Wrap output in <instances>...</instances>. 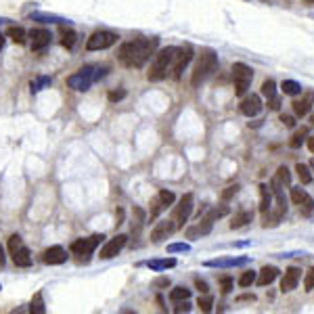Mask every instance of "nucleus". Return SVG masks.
<instances>
[{
    "label": "nucleus",
    "mask_w": 314,
    "mask_h": 314,
    "mask_svg": "<svg viewBox=\"0 0 314 314\" xmlns=\"http://www.w3.org/2000/svg\"><path fill=\"white\" fill-rule=\"evenodd\" d=\"M157 38H136L132 42L121 44L119 48V61L130 69H141L155 52Z\"/></svg>",
    "instance_id": "obj_1"
},
{
    "label": "nucleus",
    "mask_w": 314,
    "mask_h": 314,
    "mask_svg": "<svg viewBox=\"0 0 314 314\" xmlns=\"http://www.w3.org/2000/svg\"><path fill=\"white\" fill-rule=\"evenodd\" d=\"M216 69H218V55H216L214 50L205 48L201 52V57H199L195 69H193V78H191V84L197 88V86H201L209 76L216 72Z\"/></svg>",
    "instance_id": "obj_2"
},
{
    "label": "nucleus",
    "mask_w": 314,
    "mask_h": 314,
    "mask_svg": "<svg viewBox=\"0 0 314 314\" xmlns=\"http://www.w3.org/2000/svg\"><path fill=\"white\" fill-rule=\"evenodd\" d=\"M105 72H107V67L99 69V67H92V65H86V67L80 69L78 74L67 78V86L69 88H74V90H88L99 78L105 76Z\"/></svg>",
    "instance_id": "obj_3"
},
{
    "label": "nucleus",
    "mask_w": 314,
    "mask_h": 314,
    "mask_svg": "<svg viewBox=\"0 0 314 314\" xmlns=\"http://www.w3.org/2000/svg\"><path fill=\"white\" fill-rule=\"evenodd\" d=\"M174 52H176V48H174V46H166L162 50H157V55L153 57V63H151V69L147 74V78L151 82H162L168 76L172 59H174Z\"/></svg>",
    "instance_id": "obj_4"
},
{
    "label": "nucleus",
    "mask_w": 314,
    "mask_h": 314,
    "mask_svg": "<svg viewBox=\"0 0 314 314\" xmlns=\"http://www.w3.org/2000/svg\"><path fill=\"white\" fill-rule=\"evenodd\" d=\"M233 80H235V95L243 97V95L249 90L252 80H254L252 67L245 65V63H235L233 65Z\"/></svg>",
    "instance_id": "obj_5"
},
{
    "label": "nucleus",
    "mask_w": 314,
    "mask_h": 314,
    "mask_svg": "<svg viewBox=\"0 0 314 314\" xmlns=\"http://www.w3.org/2000/svg\"><path fill=\"white\" fill-rule=\"evenodd\" d=\"M193 203H195V197L191 195V193H186V195H182V197H180L178 205L174 207L172 222H174V226H176V231L184 229V224L189 222V218H191V212H193Z\"/></svg>",
    "instance_id": "obj_6"
},
{
    "label": "nucleus",
    "mask_w": 314,
    "mask_h": 314,
    "mask_svg": "<svg viewBox=\"0 0 314 314\" xmlns=\"http://www.w3.org/2000/svg\"><path fill=\"white\" fill-rule=\"evenodd\" d=\"M193 59V48L191 46H182V48H176L174 52V59H172V78L174 80H180L182 78V72L186 69V65Z\"/></svg>",
    "instance_id": "obj_7"
},
{
    "label": "nucleus",
    "mask_w": 314,
    "mask_h": 314,
    "mask_svg": "<svg viewBox=\"0 0 314 314\" xmlns=\"http://www.w3.org/2000/svg\"><path fill=\"white\" fill-rule=\"evenodd\" d=\"M174 199H176V197H174V193H172V191H166V189H162L160 193H157V195L151 199V214H149L151 222H153L157 216H160L162 212H166V209H168V207L174 203Z\"/></svg>",
    "instance_id": "obj_8"
},
{
    "label": "nucleus",
    "mask_w": 314,
    "mask_h": 314,
    "mask_svg": "<svg viewBox=\"0 0 314 314\" xmlns=\"http://www.w3.org/2000/svg\"><path fill=\"white\" fill-rule=\"evenodd\" d=\"M117 42V34L113 32H95L92 36L88 38V42H86V48L88 50H105V48H109Z\"/></svg>",
    "instance_id": "obj_9"
},
{
    "label": "nucleus",
    "mask_w": 314,
    "mask_h": 314,
    "mask_svg": "<svg viewBox=\"0 0 314 314\" xmlns=\"http://www.w3.org/2000/svg\"><path fill=\"white\" fill-rule=\"evenodd\" d=\"M103 235H92V237H88V239H78V241H74L72 243V254H76V256H90L101 243H103Z\"/></svg>",
    "instance_id": "obj_10"
},
{
    "label": "nucleus",
    "mask_w": 314,
    "mask_h": 314,
    "mask_svg": "<svg viewBox=\"0 0 314 314\" xmlns=\"http://www.w3.org/2000/svg\"><path fill=\"white\" fill-rule=\"evenodd\" d=\"M126 243H128V237H126V235H117V237L109 239V241L101 247L99 258H101V260H111V258H115L121 249L126 247Z\"/></svg>",
    "instance_id": "obj_11"
},
{
    "label": "nucleus",
    "mask_w": 314,
    "mask_h": 314,
    "mask_svg": "<svg viewBox=\"0 0 314 314\" xmlns=\"http://www.w3.org/2000/svg\"><path fill=\"white\" fill-rule=\"evenodd\" d=\"M291 201L300 207V212H302L304 216L312 214V209H314V199L306 193L302 186H291Z\"/></svg>",
    "instance_id": "obj_12"
},
{
    "label": "nucleus",
    "mask_w": 314,
    "mask_h": 314,
    "mask_svg": "<svg viewBox=\"0 0 314 314\" xmlns=\"http://www.w3.org/2000/svg\"><path fill=\"white\" fill-rule=\"evenodd\" d=\"M174 231H176V226H174L172 218H170V220L157 222V224H155V229L151 231V243H162V241H166Z\"/></svg>",
    "instance_id": "obj_13"
},
{
    "label": "nucleus",
    "mask_w": 314,
    "mask_h": 314,
    "mask_svg": "<svg viewBox=\"0 0 314 314\" xmlns=\"http://www.w3.org/2000/svg\"><path fill=\"white\" fill-rule=\"evenodd\" d=\"M291 105H293V113L298 117L308 115L310 109H312V105H314V90H306L302 99H295Z\"/></svg>",
    "instance_id": "obj_14"
},
{
    "label": "nucleus",
    "mask_w": 314,
    "mask_h": 314,
    "mask_svg": "<svg viewBox=\"0 0 314 314\" xmlns=\"http://www.w3.org/2000/svg\"><path fill=\"white\" fill-rule=\"evenodd\" d=\"M65 260H67V252L61 245H52V247L44 249V254H42V262L44 264H50V266H59Z\"/></svg>",
    "instance_id": "obj_15"
},
{
    "label": "nucleus",
    "mask_w": 314,
    "mask_h": 314,
    "mask_svg": "<svg viewBox=\"0 0 314 314\" xmlns=\"http://www.w3.org/2000/svg\"><path fill=\"white\" fill-rule=\"evenodd\" d=\"M300 278H302V270H300V268H295V266L287 268L285 274H283V278H281V291H283V293L293 291L295 287H298Z\"/></svg>",
    "instance_id": "obj_16"
},
{
    "label": "nucleus",
    "mask_w": 314,
    "mask_h": 314,
    "mask_svg": "<svg viewBox=\"0 0 314 314\" xmlns=\"http://www.w3.org/2000/svg\"><path fill=\"white\" fill-rule=\"evenodd\" d=\"M29 38H32V50L34 52H40L50 44V32L48 29H32L29 32Z\"/></svg>",
    "instance_id": "obj_17"
},
{
    "label": "nucleus",
    "mask_w": 314,
    "mask_h": 314,
    "mask_svg": "<svg viewBox=\"0 0 314 314\" xmlns=\"http://www.w3.org/2000/svg\"><path fill=\"white\" fill-rule=\"evenodd\" d=\"M241 113L243 115H247V117H254V115H258L260 111H262V101H260V97L258 95H247L245 99L241 101Z\"/></svg>",
    "instance_id": "obj_18"
},
{
    "label": "nucleus",
    "mask_w": 314,
    "mask_h": 314,
    "mask_svg": "<svg viewBox=\"0 0 314 314\" xmlns=\"http://www.w3.org/2000/svg\"><path fill=\"white\" fill-rule=\"evenodd\" d=\"M249 264V258H218L205 262V266L209 268H233V266H245Z\"/></svg>",
    "instance_id": "obj_19"
},
{
    "label": "nucleus",
    "mask_w": 314,
    "mask_h": 314,
    "mask_svg": "<svg viewBox=\"0 0 314 314\" xmlns=\"http://www.w3.org/2000/svg\"><path fill=\"white\" fill-rule=\"evenodd\" d=\"M212 226H214L212 220L203 218L201 222H197L195 226H191V229L186 231V239H199V237H205V235L212 233Z\"/></svg>",
    "instance_id": "obj_20"
},
{
    "label": "nucleus",
    "mask_w": 314,
    "mask_h": 314,
    "mask_svg": "<svg viewBox=\"0 0 314 314\" xmlns=\"http://www.w3.org/2000/svg\"><path fill=\"white\" fill-rule=\"evenodd\" d=\"M278 276V268L276 266H264L260 272H258V276H256V283L260 285V287H266V285H270L274 278Z\"/></svg>",
    "instance_id": "obj_21"
},
{
    "label": "nucleus",
    "mask_w": 314,
    "mask_h": 314,
    "mask_svg": "<svg viewBox=\"0 0 314 314\" xmlns=\"http://www.w3.org/2000/svg\"><path fill=\"white\" fill-rule=\"evenodd\" d=\"M13 262H15V266H21V268L32 266V256H29V249H27L25 245H21L19 249H15V252H13Z\"/></svg>",
    "instance_id": "obj_22"
},
{
    "label": "nucleus",
    "mask_w": 314,
    "mask_h": 314,
    "mask_svg": "<svg viewBox=\"0 0 314 314\" xmlns=\"http://www.w3.org/2000/svg\"><path fill=\"white\" fill-rule=\"evenodd\" d=\"M254 220V212H247V209H243V212H237L233 218H231V229H243L245 224H249Z\"/></svg>",
    "instance_id": "obj_23"
},
{
    "label": "nucleus",
    "mask_w": 314,
    "mask_h": 314,
    "mask_svg": "<svg viewBox=\"0 0 314 314\" xmlns=\"http://www.w3.org/2000/svg\"><path fill=\"white\" fill-rule=\"evenodd\" d=\"M260 212L262 214H266L270 205H272V193H270V189L266 184H260Z\"/></svg>",
    "instance_id": "obj_24"
},
{
    "label": "nucleus",
    "mask_w": 314,
    "mask_h": 314,
    "mask_svg": "<svg viewBox=\"0 0 314 314\" xmlns=\"http://www.w3.org/2000/svg\"><path fill=\"white\" fill-rule=\"evenodd\" d=\"M147 266L155 272H160V270H168V268H174L176 266V260L174 258H166V260H151L147 262Z\"/></svg>",
    "instance_id": "obj_25"
},
{
    "label": "nucleus",
    "mask_w": 314,
    "mask_h": 314,
    "mask_svg": "<svg viewBox=\"0 0 314 314\" xmlns=\"http://www.w3.org/2000/svg\"><path fill=\"white\" fill-rule=\"evenodd\" d=\"M76 32L72 29V27H65V25H61V44L65 46V48H74V44H76Z\"/></svg>",
    "instance_id": "obj_26"
},
{
    "label": "nucleus",
    "mask_w": 314,
    "mask_h": 314,
    "mask_svg": "<svg viewBox=\"0 0 314 314\" xmlns=\"http://www.w3.org/2000/svg\"><path fill=\"white\" fill-rule=\"evenodd\" d=\"M270 182H274V184H278V186H287L289 182H291V174H289V170L285 168V166H281L276 170V174H274V178L270 180Z\"/></svg>",
    "instance_id": "obj_27"
},
{
    "label": "nucleus",
    "mask_w": 314,
    "mask_h": 314,
    "mask_svg": "<svg viewBox=\"0 0 314 314\" xmlns=\"http://www.w3.org/2000/svg\"><path fill=\"white\" fill-rule=\"evenodd\" d=\"M7 36H9L13 42H17V44H23V42H25V29L19 27V25H9V27H7Z\"/></svg>",
    "instance_id": "obj_28"
},
{
    "label": "nucleus",
    "mask_w": 314,
    "mask_h": 314,
    "mask_svg": "<svg viewBox=\"0 0 314 314\" xmlns=\"http://www.w3.org/2000/svg\"><path fill=\"white\" fill-rule=\"evenodd\" d=\"M281 90L283 95H289V97H298L302 92V84L300 82H295V80H285L281 84Z\"/></svg>",
    "instance_id": "obj_29"
},
{
    "label": "nucleus",
    "mask_w": 314,
    "mask_h": 314,
    "mask_svg": "<svg viewBox=\"0 0 314 314\" xmlns=\"http://www.w3.org/2000/svg\"><path fill=\"white\" fill-rule=\"evenodd\" d=\"M29 312L32 314H44L46 308H44V300H42V293H36L34 295V300L29 304Z\"/></svg>",
    "instance_id": "obj_30"
},
{
    "label": "nucleus",
    "mask_w": 314,
    "mask_h": 314,
    "mask_svg": "<svg viewBox=\"0 0 314 314\" xmlns=\"http://www.w3.org/2000/svg\"><path fill=\"white\" fill-rule=\"evenodd\" d=\"M191 298V289L186 287H176L170 291V300L172 302H182V300H189Z\"/></svg>",
    "instance_id": "obj_31"
},
{
    "label": "nucleus",
    "mask_w": 314,
    "mask_h": 314,
    "mask_svg": "<svg viewBox=\"0 0 314 314\" xmlns=\"http://www.w3.org/2000/svg\"><path fill=\"white\" fill-rule=\"evenodd\" d=\"M295 172H298V176H300L302 184H310V182H312V170H310L308 166L298 164V166H295Z\"/></svg>",
    "instance_id": "obj_32"
},
{
    "label": "nucleus",
    "mask_w": 314,
    "mask_h": 314,
    "mask_svg": "<svg viewBox=\"0 0 314 314\" xmlns=\"http://www.w3.org/2000/svg\"><path fill=\"white\" fill-rule=\"evenodd\" d=\"M134 214H136V220L132 224V235H138L141 229H143V224H145V212L141 207H134Z\"/></svg>",
    "instance_id": "obj_33"
},
{
    "label": "nucleus",
    "mask_w": 314,
    "mask_h": 314,
    "mask_svg": "<svg viewBox=\"0 0 314 314\" xmlns=\"http://www.w3.org/2000/svg\"><path fill=\"white\" fill-rule=\"evenodd\" d=\"M306 134H308V130L306 128H302V130H298L293 136H291V141H289V147L291 149H300L302 147V143L306 141Z\"/></svg>",
    "instance_id": "obj_34"
},
{
    "label": "nucleus",
    "mask_w": 314,
    "mask_h": 314,
    "mask_svg": "<svg viewBox=\"0 0 314 314\" xmlns=\"http://www.w3.org/2000/svg\"><path fill=\"white\" fill-rule=\"evenodd\" d=\"M256 272L254 270H245L241 276H239V287H249V285H254L256 283Z\"/></svg>",
    "instance_id": "obj_35"
},
{
    "label": "nucleus",
    "mask_w": 314,
    "mask_h": 314,
    "mask_svg": "<svg viewBox=\"0 0 314 314\" xmlns=\"http://www.w3.org/2000/svg\"><path fill=\"white\" fill-rule=\"evenodd\" d=\"M197 306H199V310H203V312H212V306H214V298L212 295H207V293H203V298L199 295V300H197Z\"/></svg>",
    "instance_id": "obj_36"
},
{
    "label": "nucleus",
    "mask_w": 314,
    "mask_h": 314,
    "mask_svg": "<svg viewBox=\"0 0 314 314\" xmlns=\"http://www.w3.org/2000/svg\"><path fill=\"white\" fill-rule=\"evenodd\" d=\"M262 95H264L266 99H272L276 95V84H274V80H266L264 84H262Z\"/></svg>",
    "instance_id": "obj_37"
},
{
    "label": "nucleus",
    "mask_w": 314,
    "mask_h": 314,
    "mask_svg": "<svg viewBox=\"0 0 314 314\" xmlns=\"http://www.w3.org/2000/svg\"><path fill=\"white\" fill-rule=\"evenodd\" d=\"M226 214H229V207H224V205H222V207H214V209H209V214H207L205 218L214 222V220H218V218H222V216H226Z\"/></svg>",
    "instance_id": "obj_38"
},
{
    "label": "nucleus",
    "mask_w": 314,
    "mask_h": 314,
    "mask_svg": "<svg viewBox=\"0 0 314 314\" xmlns=\"http://www.w3.org/2000/svg\"><path fill=\"white\" fill-rule=\"evenodd\" d=\"M50 84V78H36V80H32V92H38L42 90L44 86Z\"/></svg>",
    "instance_id": "obj_39"
},
{
    "label": "nucleus",
    "mask_w": 314,
    "mask_h": 314,
    "mask_svg": "<svg viewBox=\"0 0 314 314\" xmlns=\"http://www.w3.org/2000/svg\"><path fill=\"white\" fill-rule=\"evenodd\" d=\"M191 245L189 243H172V245H168V254H176V252H189Z\"/></svg>",
    "instance_id": "obj_40"
},
{
    "label": "nucleus",
    "mask_w": 314,
    "mask_h": 314,
    "mask_svg": "<svg viewBox=\"0 0 314 314\" xmlns=\"http://www.w3.org/2000/svg\"><path fill=\"white\" fill-rule=\"evenodd\" d=\"M304 287H306V291H312L314 289V266L306 272V276H304Z\"/></svg>",
    "instance_id": "obj_41"
},
{
    "label": "nucleus",
    "mask_w": 314,
    "mask_h": 314,
    "mask_svg": "<svg viewBox=\"0 0 314 314\" xmlns=\"http://www.w3.org/2000/svg\"><path fill=\"white\" fill-rule=\"evenodd\" d=\"M237 193H239V184H231V186H226V191H222V199L229 201V199L235 197Z\"/></svg>",
    "instance_id": "obj_42"
},
{
    "label": "nucleus",
    "mask_w": 314,
    "mask_h": 314,
    "mask_svg": "<svg viewBox=\"0 0 314 314\" xmlns=\"http://www.w3.org/2000/svg\"><path fill=\"white\" fill-rule=\"evenodd\" d=\"M21 245H23L21 237H19V235H11V239H9V249H11V254H13L15 249H19Z\"/></svg>",
    "instance_id": "obj_43"
},
{
    "label": "nucleus",
    "mask_w": 314,
    "mask_h": 314,
    "mask_svg": "<svg viewBox=\"0 0 314 314\" xmlns=\"http://www.w3.org/2000/svg\"><path fill=\"white\" fill-rule=\"evenodd\" d=\"M220 287H222V293H229L233 289V278L231 276H224L220 281Z\"/></svg>",
    "instance_id": "obj_44"
},
{
    "label": "nucleus",
    "mask_w": 314,
    "mask_h": 314,
    "mask_svg": "<svg viewBox=\"0 0 314 314\" xmlns=\"http://www.w3.org/2000/svg\"><path fill=\"white\" fill-rule=\"evenodd\" d=\"M121 99H126V90H111V92H109V101H111V103H117V101H121Z\"/></svg>",
    "instance_id": "obj_45"
},
{
    "label": "nucleus",
    "mask_w": 314,
    "mask_h": 314,
    "mask_svg": "<svg viewBox=\"0 0 314 314\" xmlns=\"http://www.w3.org/2000/svg\"><path fill=\"white\" fill-rule=\"evenodd\" d=\"M268 107L272 109V111H278V109H281V97H272V99H268Z\"/></svg>",
    "instance_id": "obj_46"
},
{
    "label": "nucleus",
    "mask_w": 314,
    "mask_h": 314,
    "mask_svg": "<svg viewBox=\"0 0 314 314\" xmlns=\"http://www.w3.org/2000/svg\"><path fill=\"white\" fill-rule=\"evenodd\" d=\"M174 312H176V314H180V312H191V304H189V300L178 302V306L174 308Z\"/></svg>",
    "instance_id": "obj_47"
},
{
    "label": "nucleus",
    "mask_w": 314,
    "mask_h": 314,
    "mask_svg": "<svg viewBox=\"0 0 314 314\" xmlns=\"http://www.w3.org/2000/svg\"><path fill=\"white\" fill-rule=\"evenodd\" d=\"M153 285L155 287H168L170 285V278L168 276H160V278H155V281H153Z\"/></svg>",
    "instance_id": "obj_48"
},
{
    "label": "nucleus",
    "mask_w": 314,
    "mask_h": 314,
    "mask_svg": "<svg viewBox=\"0 0 314 314\" xmlns=\"http://www.w3.org/2000/svg\"><path fill=\"white\" fill-rule=\"evenodd\" d=\"M195 287H197L201 293H207V291H209V289H207V283L201 281V278H195Z\"/></svg>",
    "instance_id": "obj_49"
},
{
    "label": "nucleus",
    "mask_w": 314,
    "mask_h": 314,
    "mask_svg": "<svg viewBox=\"0 0 314 314\" xmlns=\"http://www.w3.org/2000/svg\"><path fill=\"white\" fill-rule=\"evenodd\" d=\"M281 121H283L287 128H293V126H295V119H293L291 115H281Z\"/></svg>",
    "instance_id": "obj_50"
},
{
    "label": "nucleus",
    "mask_w": 314,
    "mask_h": 314,
    "mask_svg": "<svg viewBox=\"0 0 314 314\" xmlns=\"http://www.w3.org/2000/svg\"><path fill=\"white\" fill-rule=\"evenodd\" d=\"M308 149L314 153V136H310V138H308Z\"/></svg>",
    "instance_id": "obj_51"
},
{
    "label": "nucleus",
    "mask_w": 314,
    "mask_h": 314,
    "mask_svg": "<svg viewBox=\"0 0 314 314\" xmlns=\"http://www.w3.org/2000/svg\"><path fill=\"white\" fill-rule=\"evenodd\" d=\"M3 264H5V249L0 247V266H3Z\"/></svg>",
    "instance_id": "obj_52"
},
{
    "label": "nucleus",
    "mask_w": 314,
    "mask_h": 314,
    "mask_svg": "<svg viewBox=\"0 0 314 314\" xmlns=\"http://www.w3.org/2000/svg\"><path fill=\"white\" fill-rule=\"evenodd\" d=\"M3 46H5V38H3V34H0V50H3Z\"/></svg>",
    "instance_id": "obj_53"
},
{
    "label": "nucleus",
    "mask_w": 314,
    "mask_h": 314,
    "mask_svg": "<svg viewBox=\"0 0 314 314\" xmlns=\"http://www.w3.org/2000/svg\"><path fill=\"white\" fill-rule=\"evenodd\" d=\"M310 170L314 172V160H310Z\"/></svg>",
    "instance_id": "obj_54"
},
{
    "label": "nucleus",
    "mask_w": 314,
    "mask_h": 314,
    "mask_svg": "<svg viewBox=\"0 0 314 314\" xmlns=\"http://www.w3.org/2000/svg\"><path fill=\"white\" fill-rule=\"evenodd\" d=\"M310 124H312V126H314V115H312V117H310Z\"/></svg>",
    "instance_id": "obj_55"
},
{
    "label": "nucleus",
    "mask_w": 314,
    "mask_h": 314,
    "mask_svg": "<svg viewBox=\"0 0 314 314\" xmlns=\"http://www.w3.org/2000/svg\"><path fill=\"white\" fill-rule=\"evenodd\" d=\"M306 3H308V5H314V0H306Z\"/></svg>",
    "instance_id": "obj_56"
},
{
    "label": "nucleus",
    "mask_w": 314,
    "mask_h": 314,
    "mask_svg": "<svg viewBox=\"0 0 314 314\" xmlns=\"http://www.w3.org/2000/svg\"><path fill=\"white\" fill-rule=\"evenodd\" d=\"M0 289H3V287H0Z\"/></svg>",
    "instance_id": "obj_57"
}]
</instances>
